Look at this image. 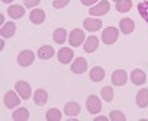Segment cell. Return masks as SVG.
<instances>
[{"label": "cell", "mask_w": 148, "mask_h": 121, "mask_svg": "<svg viewBox=\"0 0 148 121\" xmlns=\"http://www.w3.org/2000/svg\"><path fill=\"white\" fill-rule=\"evenodd\" d=\"M136 105L139 108H145L148 106V89H142L138 92V96H136Z\"/></svg>", "instance_id": "obj_20"}, {"label": "cell", "mask_w": 148, "mask_h": 121, "mask_svg": "<svg viewBox=\"0 0 148 121\" xmlns=\"http://www.w3.org/2000/svg\"><path fill=\"white\" fill-rule=\"evenodd\" d=\"M107 120H108V118H107V117H102V115L98 117V118H95V121H107Z\"/></svg>", "instance_id": "obj_33"}, {"label": "cell", "mask_w": 148, "mask_h": 121, "mask_svg": "<svg viewBox=\"0 0 148 121\" xmlns=\"http://www.w3.org/2000/svg\"><path fill=\"white\" fill-rule=\"evenodd\" d=\"M86 106H88V111L90 114H98L101 111V108H102L101 101H99L98 96H89L88 101H86Z\"/></svg>", "instance_id": "obj_5"}, {"label": "cell", "mask_w": 148, "mask_h": 121, "mask_svg": "<svg viewBox=\"0 0 148 121\" xmlns=\"http://www.w3.org/2000/svg\"><path fill=\"white\" fill-rule=\"evenodd\" d=\"M64 112L68 117H76V115L80 114V105L77 102H68L64 106Z\"/></svg>", "instance_id": "obj_14"}, {"label": "cell", "mask_w": 148, "mask_h": 121, "mask_svg": "<svg viewBox=\"0 0 148 121\" xmlns=\"http://www.w3.org/2000/svg\"><path fill=\"white\" fill-rule=\"evenodd\" d=\"M127 81V74L126 71L123 69H117L113 72V75H111V83L114 84V86H123V84H126Z\"/></svg>", "instance_id": "obj_8"}, {"label": "cell", "mask_w": 148, "mask_h": 121, "mask_svg": "<svg viewBox=\"0 0 148 121\" xmlns=\"http://www.w3.org/2000/svg\"><path fill=\"white\" fill-rule=\"evenodd\" d=\"M40 3V0H24V5H25L27 7H34Z\"/></svg>", "instance_id": "obj_31"}, {"label": "cell", "mask_w": 148, "mask_h": 121, "mask_svg": "<svg viewBox=\"0 0 148 121\" xmlns=\"http://www.w3.org/2000/svg\"><path fill=\"white\" fill-rule=\"evenodd\" d=\"M67 35H68V33H67L65 28H58V30H55V33H53V40H55V43H58V44H62V43L65 41V39H67Z\"/></svg>", "instance_id": "obj_21"}, {"label": "cell", "mask_w": 148, "mask_h": 121, "mask_svg": "<svg viewBox=\"0 0 148 121\" xmlns=\"http://www.w3.org/2000/svg\"><path fill=\"white\" fill-rule=\"evenodd\" d=\"M145 72L142 69H133L132 74H130V80L132 83L135 84V86H142V84L145 83Z\"/></svg>", "instance_id": "obj_12"}, {"label": "cell", "mask_w": 148, "mask_h": 121, "mask_svg": "<svg viewBox=\"0 0 148 121\" xmlns=\"http://www.w3.org/2000/svg\"><path fill=\"white\" fill-rule=\"evenodd\" d=\"M83 27H84V30L93 33V31L101 30L102 22H101L99 19H95V18H86V19L83 21Z\"/></svg>", "instance_id": "obj_10"}, {"label": "cell", "mask_w": 148, "mask_h": 121, "mask_svg": "<svg viewBox=\"0 0 148 121\" xmlns=\"http://www.w3.org/2000/svg\"><path fill=\"white\" fill-rule=\"evenodd\" d=\"M86 69H88V60L84 58H77L71 65V71L74 74H83Z\"/></svg>", "instance_id": "obj_9"}, {"label": "cell", "mask_w": 148, "mask_h": 121, "mask_svg": "<svg viewBox=\"0 0 148 121\" xmlns=\"http://www.w3.org/2000/svg\"><path fill=\"white\" fill-rule=\"evenodd\" d=\"M73 58H74V53L70 47H62V49L58 52V59H59L61 64H70Z\"/></svg>", "instance_id": "obj_11"}, {"label": "cell", "mask_w": 148, "mask_h": 121, "mask_svg": "<svg viewBox=\"0 0 148 121\" xmlns=\"http://www.w3.org/2000/svg\"><path fill=\"white\" fill-rule=\"evenodd\" d=\"M98 46H99V40H98V37H95V35H89V39L86 40V43H84V52L93 53L98 49Z\"/></svg>", "instance_id": "obj_15"}, {"label": "cell", "mask_w": 148, "mask_h": 121, "mask_svg": "<svg viewBox=\"0 0 148 121\" xmlns=\"http://www.w3.org/2000/svg\"><path fill=\"white\" fill-rule=\"evenodd\" d=\"M89 77H90L92 81L99 83V81H102L104 77H105V71H104L101 67H93L92 71H90V74H89Z\"/></svg>", "instance_id": "obj_18"}, {"label": "cell", "mask_w": 148, "mask_h": 121, "mask_svg": "<svg viewBox=\"0 0 148 121\" xmlns=\"http://www.w3.org/2000/svg\"><path fill=\"white\" fill-rule=\"evenodd\" d=\"M116 2H119V0H116Z\"/></svg>", "instance_id": "obj_35"}, {"label": "cell", "mask_w": 148, "mask_h": 121, "mask_svg": "<svg viewBox=\"0 0 148 121\" xmlns=\"http://www.w3.org/2000/svg\"><path fill=\"white\" fill-rule=\"evenodd\" d=\"M138 12L141 14V16L145 19V22L148 24V2H141L138 5Z\"/></svg>", "instance_id": "obj_28"}, {"label": "cell", "mask_w": 148, "mask_h": 121, "mask_svg": "<svg viewBox=\"0 0 148 121\" xmlns=\"http://www.w3.org/2000/svg\"><path fill=\"white\" fill-rule=\"evenodd\" d=\"M12 118L15 121H25L28 120V109L27 108H18V109L12 114Z\"/></svg>", "instance_id": "obj_23"}, {"label": "cell", "mask_w": 148, "mask_h": 121, "mask_svg": "<svg viewBox=\"0 0 148 121\" xmlns=\"http://www.w3.org/2000/svg\"><path fill=\"white\" fill-rule=\"evenodd\" d=\"M34 102L37 105H45L47 102V93L45 90H42V89L36 90V93H34Z\"/></svg>", "instance_id": "obj_24"}, {"label": "cell", "mask_w": 148, "mask_h": 121, "mask_svg": "<svg viewBox=\"0 0 148 121\" xmlns=\"http://www.w3.org/2000/svg\"><path fill=\"white\" fill-rule=\"evenodd\" d=\"M15 30H16V27H15L14 22H6V24H3V27L0 28V35H2L3 39H9L15 34Z\"/></svg>", "instance_id": "obj_13"}, {"label": "cell", "mask_w": 148, "mask_h": 121, "mask_svg": "<svg viewBox=\"0 0 148 121\" xmlns=\"http://www.w3.org/2000/svg\"><path fill=\"white\" fill-rule=\"evenodd\" d=\"M133 30H135V22H133V19L125 18V19L120 21V31H121L123 34H130Z\"/></svg>", "instance_id": "obj_16"}, {"label": "cell", "mask_w": 148, "mask_h": 121, "mask_svg": "<svg viewBox=\"0 0 148 121\" xmlns=\"http://www.w3.org/2000/svg\"><path fill=\"white\" fill-rule=\"evenodd\" d=\"M19 101H21V96H18L15 92L9 90L6 94H5V105L6 108H15V106H19Z\"/></svg>", "instance_id": "obj_7"}, {"label": "cell", "mask_w": 148, "mask_h": 121, "mask_svg": "<svg viewBox=\"0 0 148 121\" xmlns=\"http://www.w3.org/2000/svg\"><path fill=\"white\" fill-rule=\"evenodd\" d=\"M96 2H99V0H82V3H83L84 6H90V5H93V3H96Z\"/></svg>", "instance_id": "obj_32"}, {"label": "cell", "mask_w": 148, "mask_h": 121, "mask_svg": "<svg viewBox=\"0 0 148 121\" xmlns=\"http://www.w3.org/2000/svg\"><path fill=\"white\" fill-rule=\"evenodd\" d=\"M8 14H9L10 18L18 19V18H22V16H24L25 10H24V7L19 6V5H14V6H10V7L8 9Z\"/></svg>", "instance_id": "obj_19"}, {"label": "cell", "mask_w": 148, "mask_h": 121, "mask_svg": "<svg viewBox=\"0 0 148 121\" xmlns=\"http://www.w3.org/2000/svg\"><path fill=\"white\" fill-rule=\"evenodd\" d=\"M119 39V30L114 28V27H107L104 31H102V41L105 44H113L116 43Z\"/></svg>", "instance_id": "obj_1"}, {"label": "cell", "mask_w": 148, "mask_h": 121, "mask_svg": "<svg viewBox=\"0 0 148 121\" xmlns=\"http://www.w3.org/2000/svg\"><path fill=\"white\" fill-rule=\"evenodd\" d=\"M15 89L18 92V94L21 96V99H30V94H31V87L27 81H18L15 84Z\"/></svg>", "instance_id": "obj_6"}, {"label": "cell", "mask_w": 148, "mask_h": 121, "mask_svg": "<svg viewBox=\"0 0 148 121\" xmlns=\"http://www.w3.org/2000/svg\"><path fill=\"white\" fill-rule=\"evenodd\" d=\"M101 96H102V99H104V101H107V102H111V101H113V98H114V92H113V87H110V86L104 87V89L101 90Z\"/></svg>", "instance_id": "obj_27"}, {"label": "cell", "mask_w": 148, "mask_h": 121, "mask_svg": "<svg viewBox=\"0 0 148 121\" xmlns=\"http://www.w3.org/2000/svg\"><path fill=\"white\" fill-rule=\"evenodd\" d=\"M16 60H18V64H19L21 67H30V65L34 62V53H33L31 50H22V52L18 55Z\"/></svg>", "instance_id": "obj_4"}, {"label": "cell", "mask_w": 148, "mask_h": 121, "mask_svg": "<svg viewBox=\"0 0 148 121\" xmlns=\"http://www.w3.org/2000/svg\"><path fill=\"white\" fill-rule=\"evenodd\" d=\"M68 40H70V44H71L73 47H79V46L83 43V40H84V33H83V30H79V28L73 30V31L70 33V35H68Z\"/></svg>", "instance_id": "obj_3"}, {"label": "cell", "mask_w": 148, "mask_h": 121, "mask_svg": "<svg viewBox=\"0 0 148 121\" xmlns=\"http://www.w3.org/2000/svg\"><path fill=\"white\" fill-rule=\"evenodd\" d=\"M3 3H10V2H14V0H2Z\"/></svg>", "instance_id": "obj_34"}, {"label": "cell", "mask_w": 148, "mask_h": 121, "mask_svg": "<svg viewBox=\"0 0 148 121\" xmlns=\"http://www.w3.org/2000/svg\"><path fill=\"white\" fill-rule=\"evenodd\" d=\"M110 120H113V121H125L126 117H125V114H121L120 111H111Z\"/></svg>", "instance_id": "obj_29"}, {"label": "cell", "mask_w": 148, "mask_h": 121, "mask_svg": "<svg viewBox=\"0 0 148 121\" xmlns=\"http://www.w3.org/2000/svg\"><path fill=\"white\" fill-rule=\"evenodd\" d=\"M45 18H46L45 10H42V9H34V10H31V14H30V21L33 24H37V25L42 24L45 21Z\"/></svg>", "instance_id": "obj_17"}, {"label": "cell", "mask_w": 148, "mask_h": 121, "mask_svg": "<svg viewBox=\"0 0 148 121\" xmlns=\"http://www.w3.org/2000/svg\"><path fill=\"white\" fill-rule=\"evenodd\" d=\"M68 3H70V0H55L52 5L55 9H61V7H65Z\"/></svg>", "instance_id": "obj_30"}, {"label": "cell", "mask_w": 148, "mask_h": 121, "mask_svg": "<svg viewBox=\"0 0 148 121\" xmlns=\"http://www.w3.org/2000/svg\"><path fill=\"white\" fill-rule=\"evenodd\" d=\"M116 9L119 12H129L132 9V0H119L116 5Z\"/></svg>", "instance_id": "obj_26"}, {"label": "cell", "mask_w": 148, "mask_h": 121, "mask_svg": "<svg viewBox=\"0 0 148 121\" xmlns=\"http://www.w3.org/2000/svg\"><path fill=\"white\" fill-rule=\"evenodd\" d=\"M108 12H110V3L107 2V0H101L96 6L89 9V14L92 16H102V15L108 14Z\"/></svg>", "instance_id": "obj_2"}, {"label": "cell", "mask_w": 148, "mask_h": 121, "mask_svg": "<svg viewBox=\"0 0 148 121\" xmlns=\"http://www.w3.org/2000/svg\"><path fill=\"white\" fill-rule=\"evenodd\" d=\"M55 50H53V47L52 46H43L39 49V58L40 59H51L53 56Z\"/></svg>", "instance_id": "obj_22"}, {"label": "cell", "mask_w": 148, "mask_h": 121, "mask_svg": "<svg viewBox=\"0 0 148 121\" xmlns=\"http://www.w3.org/2000/svg\"><path fill=\"white\" fill-rule=\"evenodd\" d=\"M46 120L47 121H59V120H62V114L56 108H52V109H49L46 112Z\"/></svg>", "instance_id": "obj_25"}]
</instances>
